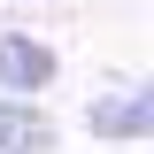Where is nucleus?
Segmentation results:
<instances>
[{"label": "nucleus", "instance_id": "obj_4", "mask_svg": "<svg viewBox=\"0 0 154 154\" xmlns=\"http://www.w3.org/2000/svg\"><path fill=\"white\" fill-rule=\"evenodd\" d=\"M23 8H31V0H23Z\"/></svg>", "mask_w": 154, "mask_h": 154}, {"label": "nucleus", "instance_id": "obj_1", "mask_svg": "<svg viewBox=\"0 0 154 154\" xmlns=\"http://www.w3.org/2000/svg\"><path fill=\"white\" fill-rule=\"evenodd\" d=\"M54 69H62V54L46 46V38L0 31V93H8V100H38L46 85H54Z\"/></svg>", "mask_w": 154, "mask_h": 154}, {"label": "nucleus", "instance_id": "obj_3", "mask_svg": "<svg viewBox=\"0 0 154 154\" xmlns=\"http://www.w3.org/2000/svg\"><path fill=\"white\" fill-rule=\"evenodd\" d=\"M54 146H62L54 116L38 100H8L0 93V154H54Z\"/></svg>", "mask_w": 154, "mask_h": 154}, {"label": "nucleus", "instance_id": "obj_2", "mask_svg": "<svg viewBox=\"0 0 154 154\" xmlns=\"http://www.w3.org/2000/svg\"><path fill=\"white\" fill-rule=\"evenodd\" d=\"M85 131L93 139H116V146H139L154 131V85H116L85 108Z\"/></svg>", "mask_w": 154, "mask_h": 154}]
</instances>
